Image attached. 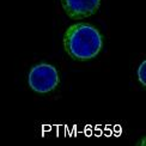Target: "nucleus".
I'll return each instance as SVG.
<instances>
[{
	"instance_id": "1",
	"label": "nucleus",
	"mask_w": 146,
	"mask_h": 146,
	"mask_svg": "<svg viewBox=\"0 0 146 146\" xmlns=\"http://www.w3.org/2000/svg\"><path fill=\"white\" fill-rule=\"evenodd\" d=\"M66 53L76 61H89L102 50L103 37L100 30L88 23L71 25L64 35Z\"/></svg>"
},
{
	"instance_id": "2",
	"label": "nucleus",
	"mask_w": 146,
	"mask_h": 146,
	"mask_svg": "<svg viewBox=\"0 0 146 146\" xmlns=\"http://www.w3.org/2000/svg\"><path fill=\"white\" fill-rule=\"evenodd\" d=\"M28 83L35 92L48 94L56 89L60 83V76L53 65L37 64L30 70Z\"/></svg>"
},
{
	"instance_id": "3",
	"label": "nucleus",
	"mask_w": 146,
	"mask_h": 146,
	"mask_svg": "<svg viewBox=\"0 0 146 146\" xmlns=\"http://www.w3.org/2000/svg\"><path fill=\"white\" fill-rule=\"evenodd\" d=\"M61 6L71 19L80 21L97 13L101 0H61Z\"/></svg>"
},
{
	"instance_id": "4",
	"label": "nucleus",
	"mask_w": 146,
	"mask_h": 146,
	"mask_svg": "<svg viewBox=\"0 0 146 146\" xmlns=\"http://www.w3.org/2000/svg\"><path fill=\"white\" fill-rule=\"evenodd\" d=\"M137 74H138V80L141 83L143 86H145L146 85V61H143L140 64L137 71Z\"/></svg>"
}]
</instances>
